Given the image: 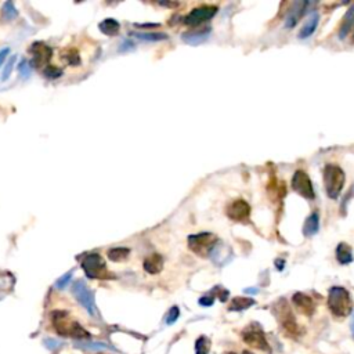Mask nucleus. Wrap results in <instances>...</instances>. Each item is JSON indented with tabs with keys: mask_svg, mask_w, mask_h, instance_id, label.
<instances>
[{
	"mask_svg": "<svg viewBox=\"0 0 354 354\" xmlns=\"http://www.w3.org/2000/svg\"><path fill=\"white\" fill-rule=\"evenodd\" d=\"M71 277H72V271H69V273H66L65 275H63L57 281V288H65L66 285H68V282L71 281Z\"/></svg>",
	"mask_w": 354,
	"mask_h": 354,
	"instance_id": "obj_32",
	"label": "nucleus"
},
{
	"mask_svg": "<svg viewBox=\"0 0 354 354\" xmlns=\"http://www.w3.org/2000/svg\"><path fill=\"white\" fill-rule=\"evenodd\" d=\"M82 268L89 278H111L105 260L98 253H90L82 260Z\"/></svg>",
	"mask_w": 354,
	"mask_h": 354,
	"instance_id": "obj_6",
	"label": "nucleus"
},
{
	"mask_svg": "<svg viewBox=\"0 0 354 354\" xmlns=\"http://www.w3.org/2000/svg\"><path fill=\"white\" fill-rule=\"evenodd\" d=\"M255 304V300L253 299H249V297H234L231 300V304L228 307L230 311H242L249 309L251 306Z\"/></svg>",
	"mask_w": 354,
	"mask_h": 354,
	"instance_id": "obj_23",
	"label": "nucleus"
},
{
	"mask_svg": "<svg viewBox=\"0 0 354 354\" xmlns=\"http://www.w3.org/2000/svg\"><path fill=\"white\" fill-rule=\"evenodd\" d=\"M324 186L328 196L336 199L345 186V172L338 165H326L324 167Z\"/></svg>",
	"mask_w": 354,
	"mask_h": 354,
	"instance_id": "obj_4",
	"label": "nucleus"
},
{
	"mask_svg": "<svg viewBox=\"0 0 354 354\" xmlns=\"http://www.w3.org/2000/svg\"><path fill=\"white\" fill-rule=\"evenodd\" d=\"M51 322L58 335H61V336H69V338H75V339H90V333L87 332L83 326H80L76 321L71 320L66 311H53Z\"/></svg>",
	"mask_w": 354,
	"mask_h": 354,
	"instance_id": "obj_1",
	"label": "nucleus"
},
{
	"mask_svg": "<svg viewBox=\"0 0 354 354\" xmlns=\"http://www.w3.org/2000/svg\"><path fill=\"white\" fill-rule=\"evenodd\" d=\"M228 354H234V353H228ZM242 354H253V353H251V352H244Z\"/></svg>",
	"mask_w": 354,
	"mask_h": 354,
	"instance_id": "obj_40",
	"label": "nucleus"
},
{
	"mask_svg": "<svg viewBox=\"0 0 354 354\" xmlns=\"http://www.w3.org/2000/svg\"><path fill=\"white\" fill-rule=\"evenodd\" d=\"M15 60H17V56H11V57H10L8 63L6 64L4 71H3V73H1V80L8 79L10 73H11V71H13V66H14V64H15Z\"/></svg>",
	"mask_w": 354,
	"mask_h": 354,
	"instance_id": "obj_30",
	"label": "nucleus"
},
{
	"mask_svg": "<svg viewBox=\"0 0 354 354\" xmlns=\"http://www.w3.org/2000/svg\"><path fill=\"white\" fill-rule=\"evenodd\" d=\"M18 71H20V75H21L24 79H27L29 78V75H31V64H29L27 60H24L20 63V65H18Z\"/></svg>",
	"mask_w": 354,
	"mask_h": 354,
	"instance_id": "obj_31",
	"label": "nucleus"
},
{
	"mask_svg": "<svg viewBox=\"0 0 354 354\" xmlns=\"http://www.w3.org/2000/svg\"><path fill=\"white\" fill-rule=\"evenodd\" d=\"M246 292H251V293H256L257 289H246Z\"/></svg>",
	"mask_w": 354,
	"mask_h": 354,
	"instance_id": "obj_39",
	"label": "nucleus"
},
{
	"mask_svg": "<svg viewBox=\"0 0 354 354\" xmlns=\"http://www.w3.org/2000/svg\"><path fill=\"white\" fill-rule=\"evenodd\" d=\"M61 58L65 61L68 65L75 66V65H80V56L78 51L72 49V47H66L64 50L60 53Z\"/></svg>",
	"mask_w": 354,
	"mask_h": 354,
	"instance_id": "obj_21",
	"label": "nucleus"
},
{
	"mask_svg": "<svg viewBox=\"0 0 354 354\" xmlns=\"http://www.w3.org/2000/svg\"><path fill=\"white\" fill-rule=\"evenodd\" d=\"M17 8L14 7V4L11 3V1H6L4 4H3V17L6 18V20H14L15 17H17Z\"/></svg>",
	"mask_w": 354,
	"mask_h": 354,
	"instance_id": "obj_28",
	"label": "nucleus"
},
{
	"mask_svg": "<svg viewBox=\"0 0 354 354\" xmlns=\"http://www.w3.org/2000/svg\"><path fill=\"white\" fill-rule=\"evenodd\" d=\"M209 33V28L203 29V31H198V32H187V33L183 35V40L188 44H199L208 39Z\"/></svg>",
	"mask_w": 354,
	"mask_h": 354,
	"instance_id": "obj_17",
	"label": "nucleus"
},
{
	"mask_svg": "<svg viewBox=\"0 0 354 354\" xmlns=\"http://www.w3.org/2000/svg\"><path fill=\"white\" fill-rule=\"evenodd\" d=\"M225 213L234 222L245 223L249 220V216H251V206L244 199H235L227 206Z\"/></svg>",
	"mask_w": 354,
	"mask_h": 354,
	"instance_id": "obj_11",
	"label": "nucleus"
},
{
	"mask_svg": "<svg viewBox=\"0 0 354 354\" xmlns=\"http://www.w3.org/2000/svg\"><path fill=\"white\" fill-rule=\"evenodd\" d=\"M352 335H353L354 338V314H353V318H352Z\"/></svg>",
	"mask_w": 354,
	"mask_h": 354,
	"instance_id": "obj_38",
	"label": "nucleus"
},
{
	"mask_svg": "<svg viewBox=\"0 0 354 354\" xmlns=\"http://www.w3.org/2000/svg\"><path fill=\"white\" fill-rule=\"evenodd\" d=\"M163 267V259L158 253H152L144 260V270L148 274H158Z\"/></svg>",
	"mask_w": 354,
	"mask_h": 354,
	"instance_id": "obj_15",
	"label": "nucleus"
},
{
	"mask_svg": "<svg viewBox=\"0 0 354 354\" xmlns=\"http://www.w3.org/2000/svg\"><path fill=\"white\" fill-rule=\"evenodd\" d=\"M179 316H180V311H179V309L177 307H173L172 310H170V313H169V317H167L166 320V322L170 325V324H173L174 321L179 318Z\"/></svg>",
	"mask_w": 354,
	"mask_h": 354,
	"instance_id": "obj_33",
	"label": "nucleus"
},
{
	"mask_svg": "<svg viewBox=\"0 0 354 354\" xmlns=\"http://www.w3.org/2000/svg\"><path fill=\"white\" fill-rule=\"evenodd\" d=\"M307 6H310V3H307V1H295L292 4V7L289 8L287 20H285V27L287 28H293L299 22L300 17L304 14V10H306Z\"/></svg>",
	"mask_w": 354,
	"mask_h": 354,
	"instance_id": "obj_14",
	"label": "nucleus"
},
{
	"mask_svg": "<svg viewBox=\"0 0 354 354\" xmlns=\"http://www.w3.org/2000/svg\"><path fill=\"white\" fill-rule=\"evenodd\" d=\"M72 293L73 296L76 297V300H78L92 316L96 314V304H94L93 292L87 288V285L82 281V280L73 282Z\"/></svg>",
	"mask_w": 354,
	"mask_h": 354,
	"instance_id": "obj_8",
	"label": "nucleus"
},
{
	"mask_svg": "<svg viewBox=\"0 0 354 354\" xmlns=\"http://www.w3.org/2000/svg\"><path fill=\"white\" fill-rule=\"evenodd\" d=\"M328 307L336 317H347L353 311V302L350 293L343 287H333L329 289Z\"/></svg>",
	"mask_w": 354,
	"mask_h": 354,
	"instance_id": "obj_2",
	"label": "nucleus"
},
{
	"mask_svg": "<svg viewBox=\"0 0 354 354\" xmlns=\"http://www.w3.org/2000/svg\"><path fill=\"white\" fill-rule=\"evenodd\" d=\"M31 54L33 56V64L39 68V66L47 65V63L51 58V49L47 44L42 43V42H36L31 46Z\"/></svg>",
	"mask_w": 354,
	"mask_h": 354,
	"instance_id": "obj_12",
	"label": "nucleus"
},
{
	"mask_svg": "<svg viewBox=\"0 0 354 354\" xmlns=\"http://www.w3.org/2000/svg\"><path fill=\"white\" fill-rule=\"evenodd\" d=\"M217 13L216 6H201V7L194 8L190 14L184 17V24L195 27L205 21H209L210 18H213Z\"/></svg>",
	"mask_w": 354,
	"mask_h": 354,
	"instance_id": "obj_10",
	"label": "nucleus"
},
{
	"mask_svg": "<svg viewBox=\"0 0 354 354\" xmlns=\"http://www.w3.org/2000/svg\"><path fill=\"white\" fill-rule=\"evenodd\" d=\"M134 35L145 42H161L167 39L166 33H161V32H143V33H134Z\"/></svg>",
	"mask_w": 354,
	"mask_h": 354,
	"instance_id": "obj_25",
	"label": "nucleus"
},
{
	"mask_svg": "<svg viewBox=\"0 0 354 354\" xmlns=\"http://www.w3.org/2000/svg\"><path fill=\"white\" fill-rule=\"evenodd\" d=\"M210 342L206 336H201L199 339L196 340L195 343V352L196 354H208L209 353Z\"/></svg>",
	"mask_w": 354,
	"mask_h": 354,
	"instance_id": "obj_26",
	"label": "nucleus"
},
{
	"mask_svg": "<svg viewBox=\"0 0 354 354\" xmlns=\"http://www.w3.org/2000/svg\"><path fill=\"white\" fill-rule=\"evenodd\" d=\"M318 22H320V14H318L317 11L311 13L310 17L307 18V21L304 22V25L302 27V29H300L299 37H300V39H306V37L311 36V35L314 33L316 28L318 27Z\"/></svg>",
	"mask_w": 354,
	"mask_h": 354,
	"instance_id": "obj_16",
	"label": "nucleus"
},
{
	"mask_svg": "<svg viewBox=\"0 0 354 354\" xmlns=\"http://www.w3.org/2000/svg\"><path fill=\"white\" fill-rule=\"evenodd\" d=\"M292 300H293V304L296 306V309L302 314L304 316H313V313L316 310V304L313 302V299L310 296H307L306 293H302V292H297L293 295L292 297Z\"/></svg>",
	"mask_w": 354,
	"mask_h": 354,
	"instance_id": "obj_13",
	"label": "nucleus"
},
{
	"mask_svg": "<svg viewBox=\"0 0 354 354\" xmlns=\"http://www.w3.org/2000/svg\"><path fill=\"white\" fill-rule=\"evenodd\" d=\"M44 345H46V346L49 347V349H56V347L60 346L61 343H60V342H57V340L46 339V340H44Z\"/></svg>",
	"mask_w": 354,
	"mask_h": 354,
	"instance_id": "obj_35",
	"label": "nucleus"
},
{
	"mask_svg": "<svg viewBox=\"0 0 354 354\" xmlns=\"http://www.w3.org/2000/svg\"><path fill=\"white\" fill-rule=\"evenodd\" d=\"M8 54V49H3V50L0 51V65L3 64V61L6 60V56Z\"/></svg>",
	"mask_w": 354,
	"mask_h": 354,
	"instance_id": "obj_36",
	"label": "nucleus"
},
{
	"mask_svg": "<svg viewBox=\"0 0 354 354\" xmlns=\"http://www.w3.org/2000/svg\"><path fill=\"white\" fill-rule=\"evenodd\" d=\"M318 228H320V216H318V213H311L304 222L303 234L306 237H311V235L317 234Z\"/></svg>",
	"mask_w": 354,
	"mask_h": 354,
	"instance_id": "obj_19",
	"label": "nucleus"
},
{
	"mask_svg": "<svg viewBox=\"0 0 354 354\" xmlns=\"http://www.w3.org/2000/svg\"><path fill=\"white\" fill-rule=\"evenodd\" d=\"M274 314L275 318L280 322V325H281L282 331L285 332V335L290 336L292 339H297L302 335L300 328H299L296 322V318H295L290 307H289L288 303L284 299H281L280 302L275 303Z\"/></svg>",
	"mask_w": 354,
	"mask_h": 354,
	"instance_id": "obj_3",
	"label": "nucleus"
},
{
	"mask_svg": "<svg viewBox=\"0 0 354 354\" xmlns=\"http://www.w3.org/2000/svg\"><path fill=\"white\" fill-rule=\"evenodd\" d=\"M76 347L85 349V350H92V352H98V350H108L109 347L104 343H94V342H85V343H76Z\"/></svg>",
	"mask_w": 354,
	"mask_h": 354,
	"instance_id": "obj_27",
	"label": "nucleus"
},
{
	"mask_svg": "<svg viewBox=\"0 0 354 354\" xmlns=\"http://www.w3.org/2000/svg\"><path fill=\"white\" fill-rule=\"evenodd\" d=\"M98 28H100V31H101L102 33L109 35V36H114V35H116V33L119 32L121 25H119V22L116 21V20L107 18V20H104V21L98 25Z\"/></svg>",
	"mask_w": 354,
	"mask_h": 354,
	"instance_id": "obj_22",
	"label": "nucleus"
},
{
	"mask_svg": "<svg viewBox=\"0 0 354 354\" xmlns=\"http://www.w3.org/2000/svg\"><path fill=\"white\" fill-rule=\"evenodd\" d=\"M217 238L212 232H199L188 237V245L190 249L198 256H209L213 248L216 246Z\"/></svg>",
	"mask_w": 354,
	"mask_h": 354,
	"instance_id": "obj_5",
	"label": "nucleus"
},
{
	"mask_svg": "<svg viewBox=\"0 0 354 354\" xmlns=\"http://www.w3.org/2000/svg\"><path fill=\"white\" fill-rule=\"evenodd\" d=\"M277 264H278V268L282 270V268H284V264H285V261L281 260V259H278V260H275V266H277Z\"/></svg>",
	"mask_w": 354,
	"mask_h": 354,
	"instance_id": "obj_37",
	"label": "nucleus"
},
{
	"mask_svg": "<svg viewBox=\"0 0 354 354\" xmlns=\"http://www.w3.org/2000/svg\"><path fill=\"white\" fill-rule=\"evenodd\" d=\"M44 76H47L49 79H57L60 78L61 75H63V71L57 68V66L54 65H47L46 66V69L43 71Z\"/></svg>",
	"mask_w": 354,
	"mask_h": 354,
	"instance_id": "obj_29",
	"label": "nucleus"
},
{
	"mask_svg": "<svg viewBox=\"0 0 354 354\" xmlns=\"http://www.w3.org/2000/svg\"><path fill=\"white\" fill-rule=\"evenodd\" d=\"M292 188L299 195H302L306 199H314V196H316L310 177L303 170L295 172L293 177H292Z\"/></svg>",
	"mask_w": 354,
	"mask_h": 354,
	"instance_id": "obj_9",
	"label": "nucleus"
},
{
	"mask_svg": "<svg viewBox=\"0 0 354 354\" xmlns=\"http://www.w3.org/2000/svg\"><path fill=\"white\" fill-rule=\"evenodd\" d=\"M213 300H215V299L212 296H203L199 299V304H201V306H212Z\"/></svg>",
	"mask_w": 354,
	"mask_h": 354,
	"instance_id": "obj_34",
	"label": "nucleus"
},
{
	"mask_svg": "<svg viewBox=\"0 0 354 354\" xmlns=\"http://www.w3.org/2000/svg\"><path fill=\"white\" fill-rule=\"evenodd\" d=\"M353 24H354V4L347 10L346 15H345V18H343V24H342V27H340V31H339L340 39H345V37L349 35V32H350L352 28H353Z\"/></svg>",
	"mask_w": 354,
	"mask_h": 354,
	"instance_id": "obj_20",
	"label": "nucleus"
},
{
	"mask_svg": "<svg viewBox=\"0 0 354 354\" xmlns=\"http://www.w3.org/2000/svg\"><path fill=\"white\" fill-rule=\"evenodd\" d=\"M336 259H338L340 264H350L354 260L352 248L347 244H345V242L339 244L338 249H336Z\"/></svg>",
	"mask_w": 354,
	"mask_h": 354,
	"instance_id": "obj_18",
	"label": "nucleus"
},
{
	"mask_svg": "<svg viewBox=\"0 0 354 354\" xmlns=\"http://www.w3.org/2000/svg\"><path fill=\"white\" fill-rule=\"evenodd\" d=\"M130 249L128 248H114L108 251V259L112 261H123L128 259Z\"/></svg>",
	"mask_w": 354,
	"mask_h": 354,
	"instance_id": "obj_24",
	"label": "nucleus"
},
{
	"mask_svg": "<svg viewBox=\"0 0 354 354\" xmlns=\"http://www.w3.org/2000/svg\"><path fill=\"white\" fill-rule=\"evenodd\" d=\"M242 339L248 346L257 349L260 352H270V346H268L266 335L263 332L261 326L256 322H253L251 325H248L242 331Z\"/></svg>",
	"mask_w": 354,
	"mask_h": 354,
	"instance_id": "obj_7",
	"label": "nucleus"
}]
</instances>
